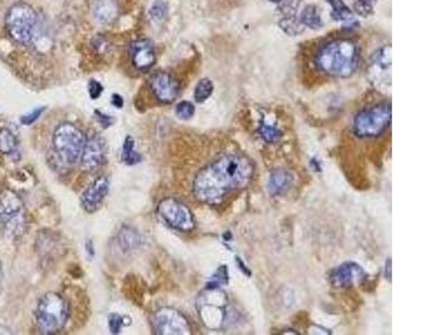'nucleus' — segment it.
I'll return each instance as SVG.
<instances>
[{
    "label": "nucleus",
    "mask_w": 448,
    "mask_h": 335,
    "mask_svg": "<svg viewBox=\"0 0 448 335\" xmlns=\"http://www.w3.org/2000/svg\"><path fill=\"white\" fill-rule=\"evenodd\" d=\"M254 173L255 166L246 155H222L194 178V196L204 204H220L232 192L246 188L251 182Z\"/></svg>",
    "instance_id": "nucleus-1"
},
{
    "label": "nucleus",
    "mask_w": 448,
    "mask_h": 335,
    "mask_svg": "<svg viewBox=\"0 0 448 335\" xmlns=\"http://www.w3.org/2000/svg\"><path fill=\"white\" fill-rule=\"evenodd\" d=\"M358 44L349 38L329 40L320 47L315 56L317 69L332 78H350L358 69Z\"/></svg>",
    "instance_id": "nucleus-2"
},
{
    "label": "nucleus",
    "mask_w": 448,
    "mask_h": 335,
    "mask_svg": "<svg viewBox=\"0 0 448 335\" xmlns=\"http://www.w3.org/2000/svg\"><path fill=\"white\" fill-rule=\"evenodd\" d=\"M5 23L7 33L16 43L28 45L38 37V12L27 3H17L13 5L7 12Z\"/></svg>",
    "instance_id": "nucleus-3"
},
{
    "label": "nucleus",
    "mask_w": 448,
    "mask_h": 335,
    "mask_svg": "<svg viewBox=\"0 0 448 335\" xmlns=\"http://www.w3.org/2000/svg\"><path fill=\"white\" fill-rule=\"evenodd\" d=\"M69 307L58 293H47L38 302L36 323L43 334H56L67 325Z\"/></svg>",
    "instance_id": "nucleus-4"
},
{
    "label": "nucleus",
    "mask_w": 448,
    "mask_h": 335,
    "mask_svg": "<svg viewBox=\"0 0 448 335\" xmlns=\"http://www.w3.org/2000/svg\"><path fill=\"white\" fill-rule=\"evenodd\" d=\"M391 104L380 102L361 110L353 121V132L358 138L371 139L379 137L391 124Z\"/></svg>",
    "instance_id": "nucleus-5"
},
{
    "label": "nucleus",
    "mask_w": 448,
    "mask_h": 335,
    "mask_svg": "<svg viewBox=\"0 0 448 335\" xmlns=\"http://www.w3.org/2000/svg\"><path fill=\"white\" fill-rule=\"evenodd\" d=\"M85 142L83 132L71 123L58 126L53 135V144L58 158L67 166L80 162Z\"/></svg>",
    "instance_id": "nucleus-6"
},
{
    "label": "nucleus",
    "mask_w": 448,
    "mask_h": 335,
    "mask_svg": "<svg viewBox=\"0 0 448 335\" xmlns=\"http://www.w3.org/2000/svg\"><path fill=\"white\" fill-rule=\"evenodd\" d=\"M0 227L8 237H19L26 230L22 198L10 189L0 192Z\"/></svg>",
    "instance_id": "nucleus-7"
},
{
    "label": "nucleus",
    "mask_w": 448,
    "mask_h": 335,
    "mask_svg": "<svg viewBox=\"0 0 448 335\" xmlns=\"http://www.w3.org/2000/svg\"><path fill=\"white\" fill-rule=\"evenodd\" d=\"M154 333L159 335L192 334L191 324L182 313L172 307H162L151 318Z\"/></svg>",
    "instance_id": "nucleus-8"
},
{
    "label": "nucleus",
    "mask_w": 448,
    "mask_h": 335,
    "mask_svg": "<svg viewBox=\"0 0 448 335\" xmlns=\"http://www.w3.org/2000/svg\"><path fill=\"white\" fill-rule=\"evenodd\" d=\"M158 214L168 226L179 232H191L195 227L194 216L190 208L175 198L163 199L158 205Z\"/></svg>",
    "instance_id": "nucleus-9"
},
{
    "label": "nucleus",
    "mask_w": 448,
    "mask_h": 335,
    "mask_svg": "<svg viewBox=\"0 0 448 335\" xmlns=\"http://www.w3.org/2000/svg\"><path fill=\"white\" fill-rule=\"evenodd\" d=\"M149 83L154 95L162 103H172L179 96V82L168 73L159 72L154 74Z\"/></svg>",
    "instance_id": "nucleus-10"
},
{
    "label": "nucleus",
    "mask_w": 448,
    "mask_h": 335,
    "mask_svg": "<svg viewBox=\"0 0 448 335\" xmlns=\"http://www.w3.org/2000/svg\"><path fill=\"white\" fill-rule=\"evenodd\" d=\"M365 275V270L358 264L347 261L331 272V285L335 289H347L360 281Z\"/></svg>",
    "instance_id": "nucleus-11"
},
{
    "label": "nucleus",
    "mask_w": 448,
    "mask_h": 335,
    "mask_svg": "<svg viewBox=\"0 0 448 335\" xmlns=\"http://www.w3.org/2000/svg\"><path fill=\"white\" fill-rule=\"evenodd\" d=\"M109 192V180L106 175H101L93 181L92 184L88 187L87 190L82 194L81 205L83 209L90 214L96 212L104 198L107 197Z\"/></svg>",
    "instance_id": "nucleus-12"
},
{
    "label": "nucleus",
    "mask_w": 448,
    "mask_h": 335,
    "mask_svg": "<svg viewBox=\"0 0 448 335\" xmlns=\"http://www.w3.org/2000/svg\"><path fill=\"white\" fill-rule=\"evenodd\" d=\"M80 164L81 169L89 173L96 172L101 168L104 164V149L103 144L98 137H92L87 140Z\"/></svg>",
    "instance_id": "nucleus-13"
},
{
    "label": "nucleus",
    "mask_w": 448,
    "mask_h": 335,
    "mask_svg": "<svg viewBox=\"0 0 448 335\" xmlns=\"http://www.w3.org/2000/svg\"><path fill=\"white\" fill-rule=\"evenodd\" d=\"M131 62L138 71L146 72L156 63V53L149 40H138L131 44Z\"/></svg>",
    "instance_id": "nucleus-14"
},
{
    "label": "nucleus",
    "mask_w": 448,
    "mask_h": 335,
    "mask_svg": "<svg viewBox=\"0 0 448 335\" xmlns=\"http://www.w3.org/2000/svg\"><path fill=\"white\" fill-rule=\"evenodd\" d=\"M91 9L94 19L102 25H110L119 16L116 0H93Z\"/></svg>",
    "instance_id": "nucleus-15"
},
{
    "label": "nucleus",
    "mask_w": 448,
    "mask_h": 335,
    "mask_svg": "<svg viewBox=\"0 0 448 335\" xmlns=\"http://www.w3.org/2000/svg\"><path fill=\"white\" fill-rule=\"evenodd\" d=\"M295 177L292 172L279 169L272 172L268 181V190L270 195L281 196L292 188Z\"/></svg>",
    "instance_id": "nucleus-16"
},
{
    "label": "nucleus",
    "mask_w": 448,
    "mask_h": 335,
    "mask_svg": "<svg viewBox=\"0 0 448 335\" xmlns=\"http://www.w3.org/2000/svg\"><path fill=\"white\" fill-rule=\"evenodd\" d=\"M391 67V46L381 47L378 49L371 58V73H385L387 69Z\"/></svg>",
    "instance_id": "nucleus-17"
},
{
    "label": "nucleus",
    "mask_w": 448,
    "mask_h": 335,
    "mask_svg": "<svg viewBox=\"0 0 448 335\" xmlns=\"http://www.w3.org/2000/svg\"><path fill=\"white\" fill-rule=\"evenodd\" d=\"M118 239L120 247L124 252L136 250L137 247L140 246V243H142V237L139 235L138 232L127 226L120 230Z\"/></svg>",
    "instance_id": "nucleus-18"
},
{
    "label": "nucleus",
    "mask_w": 448,
    "mask_h": 335,
    "mask_svg": "<svg viewBox=\"0 0 448 335\" xmlns=\"http://www.w3.org/2000/svg\"><path fill=\"white\" fill-rule=\"evenodd\" d=\"M299 22H301L303 26L315 29V31L323 27V20H322L321 15L318 12L317 7L314 6V5H308L301 10Z\"/></svg>",
    "instance_id": "nucleus-19"
},
{
    "label": "nucleus",
    "mask_w": 448,
    "mask_h": 335,
    "mask_svg": "<svg viewBox=\"0 0 448 335\" xmlns=\"http://www.w3.org/2000/svg\"><path fill=\"white\" fill-rule=\"evenodd\" d=\"M327 3H330L332 7V12H331V17L336 22H352L354 19V14L347 3L343 0H326Z\"/></svg>",
    "instance_id": "nucleus-20"
},
{
    "label": "nucleus",
    "mask_w": 448,
    "mask_h": 335,
    "mask_svg": "<svg viewBox=\"0 0 448 335\" xmlns=\"http://www.w3.org/2000/svg\"><path fill=\"white\" fill-rule=\"evenodd\" d=\"M122 160L128 166H135L142 161V155L135 150V141L131 137H127L122 146Z\"/></svg>",
    "instance_id": "nucleus-21"
},
{
    "label": "nucleus",
    "mask_w": 448,
    "mask_h": 335,
    "mask_svg": "<svg viewBox=\"0 0 448 335\" xmlns=\"http://www.w3.org/2000/svg\"><path fill=\"white\" fill-rule=\"evenodd\" d=\"M18 141L12 131L3 129L0 131V152L3 155H10L17 149Z\"/></svg>",
    "instance_id": "nucleus-22"
},
{
    "label": "nucleus",
    "mask_w": 448,
    "mask_h": 335,
    "mask_svg": "<svg viewBox=\"0 0 448 335\" xmlns=\"http://www.w3.org/2000/svg\"><path fill=\"white\" fill-rule=\"evenodd\" d=\"M213 89L214 86L211 80H208V78H203L197 83V87H195L194 98H195L197 103H203L211 96Z\"/></svg>",
    "instance_id": "nucleus-23"
},
{
    "label": "nucleus",
    "mask_w": 448,
    "mask_h": 335,
    "mask_svg": "<svg viewBox=\"0 0 448 335\" xmlns=\"http://www.w3.org/2000/svg\"><path fill=\"white\" fill-rule=\"evenodd\" d=\"M376 0H353V9L362 17H369L373 14Z\"/></svg>",
    "instance_id": "nucleus-24"
},
{
    "label": "nucleus",
    "mask_w": 448,
    "mask_h": 335,
    "mask_svg": "<svg viewBox=\"0 0 448 335\" xmlns=\"http://www.w3.org/2000/svg\"><path fill=\"white\" fill-rule=\"evenodd\" d=\"M259 131H260V135L263 137V140L267 141V142H270V144L279 140V138L281 137V132L275 126H272V124H261Z\"/></svg>",
    "instance_id": "nucleus-25"
},
{
    "label": "nucleus",
    "mask_w": 448,
    "mask_h": 335,
    "mask_svg": "<svg viewBox=\"0 0 448 335\" xmlns=\"http://www.w3.org/2000/svg\"><path fill=\"white\" fill-rule=\"evenodd\" d=\"M175 113H176L177 118L181 120H190L195 114V106L188 101H182L177 104Z\"/></svg>",
    "instance_id": "nucleus-26"
},
{
    "label": "nucleus",
    "mask_w": 448,
    "mask_h": 335,
    "mask_svg": "<svg viewBox=\"0 0 448 335\" xmlns=\"http://www.w3.org/2000/svg\"><path fill=\"white\" fill-rule=\"evenodd\" d=\"M149 14H151V19L154 22H156V23L162 22L166 15V3L162 0H159V1L157 0L156 3H154L153 7H151Z\"/></svg>",
    "instance_id": "nucleus-27"
},
{
    "label": "nucleus",
    "mask_w": 448,
    "mask_h": 335,
    "mask_svg": "<svg viewBox=\"0 0 448 335\" xmlns=\"http://www.w3.org/2000/svg\"><path fill=\"white\" fill-rule=\"evenodd\" d=\"M124 327V318L119 314H111L109 316V327L113 334H118Z\"/></svg>",
    "instance_id": "nucleus-28"
},
{
    "label": "nucleus",
    "mask_w": 448,
    "mask_h": 335,
    "mask_svg": "<svg viewBox=\"0 0 448 335\" xmlns=\"http://www.w3.org/2000/svg\"><path fill=\"white\" fill-rule=\"evenodd\" d=\"M44 110H45V108H38V109L33 110L27 114L23 115V118L21 120L22 123L25 124V126H31V124L34 123L35 121L41 117Z\"/></svg>",
    "instance_id": "nucleus-29"
},
{
    "label": "nucleus",
    "mask_w": 448,
    "mask_h": 335,
    "mask_svg": "<svg viewBox=\"0 0 448 335\" xmlns=\"http://www.w3.org/2000/svg\"><path fill=\"white\" fill-rule=\"evenodd\" d=\"M226 280H228V275H226V267H220V270H217V274L212 280V287H210V289H217L222 284H226Z\"/></svg>",
    "instance_id": "nucleus-30"
},
{
    "label": "nucleus",
    "mask_w": 448,
    "mask_h": 335,
    "mask_svg": "<svg viewBox=\"0 0 448 335\" xmlns=\"http://www.w3.org/2000/svg\"><path fill=\"white\" fill-rule=\"evenodd\" d=\"M102 91H103V87H102L101 84L97 82V80H91L89 84V93L90 96L93 98V100H97V98L102 94Z\"/></svg>",
    "instance_id": "nucleus-31"
},
{
    "label": "nucleus",
    "mask_w": 448,
    "mask_h": 335,
    "mask_svg": "<svg viewBox=\"0 0 448 335\" xmlns=\"http://www.w3.org/2000/svg\"><path fill=\"white\" fill-rule=\"evenodd\" d=\"M96 113L97 115H98L99 122L101 123V126H103V128H108V126H110L111 124H113V119H111L109 115L102 114V113H100L99 111H97Z\"/></svg>",
    "instance_id": "nucleus-32"
},
{
    "label": "nucleus",
    "mask_w": 448,
    "mask_h": 335,
    "mask_svg": "<svg viewBox=\"0 0 448 335\" xmlns=\"http://www.w3.org/2000/svg\"><path fill=\"white\" fill-rule=\"evenodd\" d=\"M113 105L116 106V108H118V109H122V106H124V100H122V96H120V95L113 94Z\"/></svg>",
    "instance_id": "nucleus-33"
},
{
    "label": "nucleus",
    "mask_w": 448,
    "mask_h": 335,
    "mask_svg": "<svg viewBox=\"0 0 448 335\" xmlns=\"http://www.w3.org/2000/svg\"><path fill=\"white\" fill-rule=\"evenodd\" d=\"M387 270H388V280L389 281H391V259H388V263H387Z\"/></svg>",
    "instance_id": "nucleus-34"
},
{
    "label": "nucleus",
    "mask_w": 448,
    "mask_h": 335,
    "mask_svg": "<svg viewBox=\"0 0 448 335\" xmlns=\"http://www.w3.org/2000/svg\"><path fill=\"white\" fill-rule=\"evenodd\" d=\"M12 333L8 327H0V334H12Z\"/></svg>",
    "instance_id": "nucleus-35"
},
{
    "label": "nucleus",
    "mask_w": 448,
    "mask_h": 335,
    "mask_svg": "<svg viewBox=\"0 0 448 335\" xmlns=\"http://www.w3.org/2000/svg\"><path fill=\"white\" fill-rule=\"evenodd\" d=\"M1 278H3V270H1V263H0V282H1Z\"/></svg>",
    "instance_id": "nucleus-36"
},
{
    "label": "nucleus",
    "mask_w": 448,
    "mask_h": 335,
    "mask_svg": "<svg viewBox=\"0 0 448 335\" xmlns=\"http://www.w3.org/2000/svg\"><path fill=\"white\" fill-rule=\"evenodd\" d=\"M269 1H272V3H281L283 0H269Z\"/></svg>",
    "instance_id": "nucleus-37"
}]
</instances>
